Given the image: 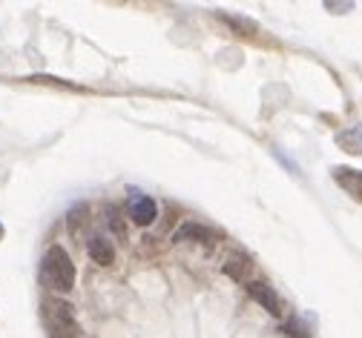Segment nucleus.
<instances>
[{"label":"nucleus","mask_w":362,"mask_h":338,"mask_svg":"<svg viewBox=\"0 0 362 338\" xmlns=\"http://www.w3.org/2000/svg\"><path fill=\"white\" fill-rule=\"evenodd\" d=\"M0 238H4V224H0Z\"/></svg>","instance_id":"f8f14e48"},{"label":"nucleus","mask_w":362,"mask_h":338,"mask_svg":"<svg viewBox=\"0 0 362 338\" xmlns=\"http://www.w3.org/2000/svg\"><path fill=\"white\" fill-rule=\"evenodd\" d=\"M175 241H193V244L210 247L213 241H216V232L207 229V227H202V224H196V221H187V224H181L175 229Z\"/></svg>","instance_id":"423d86ee"},{"label":"nucleus","mask_w":362,"mask_h":338,"mask_svg":"<svg viewBox=\"0 0 362 338\" xmlns=\"http://www.w3.org/2000/svg\"><path fill=\"white\" fill-rule=\"evenodd\" d=\"M86 253H89V258H93L95 264H101V267H110L112 261H115V250H112V244L104 238V235H93L86 241Z\"/></svg>","instance_id":"0eeeda50"},{"label":"nucleus","mask_w":362,"mask_h":338,"mask_svg":"<svg viewBox=\"0 0 362 338\" xmlns=\"http://www.w3.org/2000/svg\"><path fill=\"white\" fill-rule=\"evenodd\" d=\"M247 296L264 310V313H270V315H282V298L274 293V286L270 284H264V281H247Z\"/></svg>","instance_id":"20e7f679"},{"label":"nucleus","mask_w":362,"mask_h":338,"mask_svg":"<svg viewBox=\"0 0 362 338\" xmlns=\"http://www.w3.org/2000/svg\"><path fill=\"white\" fill-rule=\"evenodd\" d=\"M337 143H339V150L348 152V155H362V123H354V126L342 129L337 135Z\"/></svg>","instance_id":"6e6552de"},{"label":"nucleus","mask_w":362,"mask_h":338,"mask_svg":"<svg viewBox=\"0 0 362 338\" xmlns=\"http://www.w3.org/2000/svg\"><path fill=\"white\" fill-rule=\"evenodd\" d=\"M158 210H156V201L150 195L139 189H129V198H127V218L135 224V227H150L156 221Z\"/></svg>","instance_id":"7ed1b4c3"},{"label":"nucleus","mask_w":362,"mask_h":338,"mask_svg":"<svg viewBox=\"0 0 362 338\" xmlns=\"http://www.w3.org/2000/svg\"><path fill=\"white\" fill-rule=\"evenodd\" d=\"M40 281L52 289H58V293H69L75 286V264L64 247L55 244L47 250V255L40 261Z\"/></svg>","instance_id":"f257e3e1"},{"label":"nucleus","mask_w":362,"mask_h":338,"mask_svg":"<svg viewBox=\"0 0 362 338\" xmlns=\"http://www.w3.org/2000/svg\"><path fill=\"white\" fill-rule=\"evenodd\" d=\"M325 9L331 15H348L354 9V0H325Z\"/></svg>","instance_id":"9b49d317"},{"label":"nucleus","mask_w":362,"mask_h":338,"mask_svg":"<svg viewBox=\"0 0 362 338\" xmlns=\"http://www.w3.org/2000/svg\"><path fill=\"white\" fill-rule=\"evenodd\" d=\"M40 315H43V324H47V332L49 335H81V324L75 318L72 304H66L61 298L43 301Z\"/></svg>","instance_id":"f03ea898"},{"label":"nucleus","mask_w":362,"mask_h":338,"mask_svg":"<svg viewBox=\"0 0 362 338\" xmlns=\"http://www.w3.org/2000/svg\"><path fill=\"white\" fill-rule=\"evenodd\" d=\"M247 267H250V261L242 258V255H236V258H230L228 264H224V272H228L230 278H236V281H245V270Z\"/></svg>","instance_id":"9d476101"},{"label":"nucleus","mask_w":362,"mask_h":338,"mask_svg":"<svg viewBox=\"0 0 362 338\" xmlns=\"http://www.w3.org/2000/svg\"><path fill=\"white\" fill-rule=\"evenodd\" d=\"M216 18H218L221 23H228V26H230L236 35H245V37H247V35H253V32L259 29L253 20H247V18H239V15H224V12H216Z\"/></svg>","instance_id":"1a4fd4ad"},{"label":"nucleus","mask_w":362,"mask_h":338,"mask_svg":"<svg viewBox=\"0 0 362 338\" xmlns=\"http://www.w3.org/2000/svg\"><path fill=\"white\" fill-rule=\"evenodd\" d=\"M334 181L342 192H348V195L354 201L362 204V169H351V167H334Z\"/></svg>","instance_id":"39448f33"}]
</instances>
